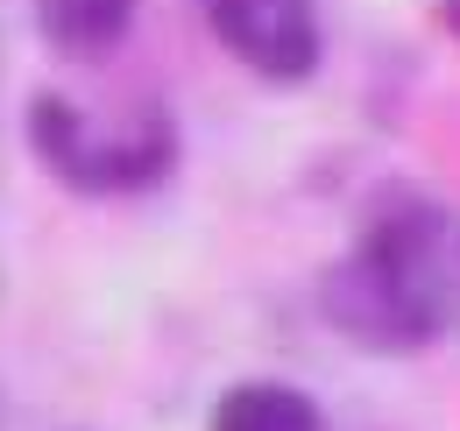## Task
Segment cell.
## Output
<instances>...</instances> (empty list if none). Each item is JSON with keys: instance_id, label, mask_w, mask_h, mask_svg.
<instances>
[{"instance_id": "cell-1", "label": "cell", "mask_w": 460, "mask_h": 431, "mask_svg": "<svg viewBox=\"0 0 460 431\" xmlns=\"http://www.w3.org/2000/svg\"><path fill=\"white\" fill-rule=\"evenodd\" d=\"M326 325L368 354H418L454 325L447 290V219L425 198H403L376 219L354 255H341L319 283Z\"/></svg>"}, {"instance_id": "cell-2", "label": "cell", "mask_w": 460, "mask_h": 431, "mask_svg": "<svg viewBox=\"0 0 460 431\" xmlns=\"http://www.w3.org/2000/svg\"><path fill=\"white\" fill-rule=\"evenodd\" d=\"M29 142H36V156L43 170L71 184V191H93V198H114V191H142V184H164L177 163V135L171 120L149 107L135 128H114V135H100L93 128V113L58 100V92H43L36 107H29Z\"/></svg>"}, {"instance_id": "cell-3", "label": "cell", "mask_w": 460, "mask_h": 431, "mask_svg": "<svg viewBox=\"0 0 460 431\" xmlns=\"http://www.w3.org/2000/svg\"><path fill=\"white\" fill-rule=\"evenodd\" d=\"M206 22L270 85H305L319 71V7L312 0H206Z\"/></svg>"}, {"instance_id": "cell-4", "label": "cell", "mask_w": 460, "mask_h": 431, "mask_svg": "<svg viewBox=\"0 0 460 431\" xmlns=\"http://www.w3.org/2000/svg\"><path fill=\"white\" fill-rule=\"evenodd\" d=\"M213 431H326V410L290 382H234L213 403Z\"/></svg>"}, {"instance_id": "cell-5", "label": "cell", "mask_w": 460, "mask_h": 431, "mask_svg": "<svg viewBox=\"0 0 460 431\" xmlns=\"http://www.w3.org/2000/svg\"><path fill=\"white\" fill-rule=\"evenodd\" d=\"M135 22V0H36V29L64 57H107Z\"/></svg>"}, {"instance_id": "cell-6", "label": "cell", "mask_w": 460, "mask_h": 431, "mask_svg": "<svg viewBox=\"0 0 460 431\" xmlns=\"http://www.w3.org/2000/svg\"><path fill=\"white\" fill-rule=\"evenodd\" d=\"M447 22H454V36H460V0H447Z\"/></svg>"}]
</instances>
